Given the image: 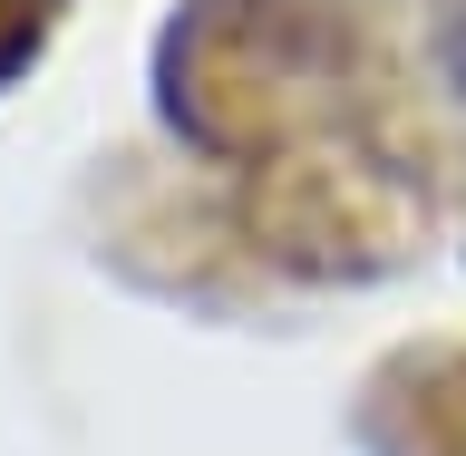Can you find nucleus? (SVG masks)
I'll list each match as a JSON object with an SVG mask.
<instances>
[{
    "label": "nucleus",
    "instance_id": "f257e3e1",
    "mask_svg": "<svg viewBox=\"0 0 466 456\" xmlns=\"http://www.w3.org/2000/svg\"><path fill=\"white\" fill-rule=\"evenodd\" d=\"M447 87H457V97H466V0H457V10H447Z\"/></svg>",
    "mask_w": 466,
    "mask_h": 456
}]
</instances>
